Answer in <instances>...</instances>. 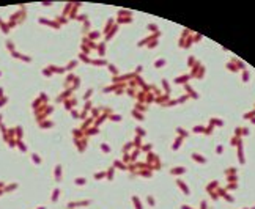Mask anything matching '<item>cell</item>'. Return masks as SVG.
Here are the masks:
<instances>
[{
    "mask_svg": "<svg viewBox=\"0 0 255 209\" xmlns=\"http://www.w3.org/2000/svg\"><path fill=\"white\" fill-rule=\"evenodd\" d=\"M176 184H178V187L181 189L184 195H189V194H191V192H189V189H188V186H186V184L181 181V179H176Z\"/></svg>",
    "mask_w": 255,
    "mask_h": 209,
    "instance_id": "1",
    "label": "cell"
},
{
    "mask_svg": "<svg viewBox=\"0 0 255 209\" xmlns=\"http://www.w3.org/2000/svg\"><path fill=\"white\" fill-rule=\"evenodd\" d=\"M192 159H195L199 164H207V159L205 157H202L200 154H197V153H192Z\"/></svg>",
    "mask_w": 255,
    "mask_h": 209,
    "instance_id": "2",
    "label": "cell"
},
{
    "mask_svg": "<svg viewBox=\"0 0 255 209\" xmlns=\"http://www.w3.org/2000/svg\"><path fill=\"white\" fill-rule=\"evenodd\" d=\"M184 172H186V168H184V167H176V168H172V170H170L172 175H181V173H184Z\"/></svg>",
    "mask_w": 255,
    "mask_h": 209,
    "instance_id": "3",
    "label": "cell"
},
{
    "mask_svg": "<svg viewBox=\"0 0 255 209\" xmlns=\"http://www.w3.org/2000/svg\"><path fill=\"white\" fill-rule=\"evenodd\" d=\"M132 202H134L135 209H143V208H142V203H140V200H139V197H132Z\"/></svg>",
    "mask_w": 255,
    "mask_h": 209,
    "instance_id": "4",
    "label": "cell"
},
{
    "mask_svg": "<svg viewBox=\"0 0 255 209\" xmlns=\"http://www.w3.org/2000/svg\"><path fill=\"white\" fill-rule=\"evenodd\" d=\"M191 76H184V77H176L175 79V82L176 84H186V82H188V79H189Z\"/></svg>",
    "mask_w": 255,
    "mask_h": 209,
    "instance_id": "5",
    "label": "cell"
},
{
    "mask_svg": "<svg viewBox=\"0 0 255 209\" xmlns=\"http://www.w3.org/2000/svg\"><path fill=\"white\" fill-rule=\"evenodd\" d=\"M181 143H183V138H181V137H176V142L173 143V146H172V148H173L175 151H176V149L180 148V145H181Z\"/></svg>",
    "mask_w": 255,
    "mask_h": 209,
    "instance_id": "6",
    "label": "cell"
},
{
    "mask_svg": "<svg viewBox=\"0 0 255 209\" xmlns=\"http://www.w3.org/2000/svg\"><path fill=\"white\" fill-rule=\"evenodd\" d=\"M164 65H165L164 58H159V60H156V62H154V68H162Z\"/></svg>",
    "mask_w": 255,
    "mask_h": 209,
    "instance_id": "7",
    "label": "cell"
},
{
    "mask_svg": "<svg viewBox=\"0 0 255 209\" xmlns=\"http://www.w3.org/2000/svg\"><path fill=\"white\" fill-rule=\"evenodd\" d=\"M132 116L139 119V121H143V119H145V116H143V115H140V113L137 112V110H134V112H132Z\"/></svg>",
    "mask_w": 255,
    "mask_h": 209,
    "instance_id": "8",
    "label": "cell"
},
{
    "mask_svg": "<svg viewBox=\"0 0 255 209\" xmlns=\"http://www.w3.org/2000/svg\"><path fill=\"white\" fill-rule=\"evenodd\" d=\"M162 85H164V90H165V92L170 93V85L167 84V81H162Z\"/></svg>",
    "mask_w": 255,
    "mask_h": 209,
    "instance_id": "9",
    "label": "cell"
},
{
    "mask_svg": "<svg viewBox=\"0 0 255 209\" xmlns=\"http://www.w3.org/2000/svg\"><path fill=\"white\" fill-rule=\"evenodd\" d=\"M211 124H218L221 127L224 124V121H222V119H211Z\"/></svg>",
    "mask_w": 255,
    "mask_h": 209,
    "instance_id": "10",
    "label": "cell"
},
{
    "mask_svg": "<svg viewBox=\"0 0 255 209\" xmlns=\"http://www.w3.org/2000/svg\"><path fill=\"white\" fill-rule=\"evenodd\" d=\"M176 132H178L180 135H183V137H188V132H186L184 129H181V127H178V129H176Z\"/></svg>",
    "mask_w": 255,
    "mask_h": 209,
    "instance_id": "11",
    "label": "cell"
},
{
    "mask_svg": "<svg viewBox=\"0 0 255 209\" xmlns=\"http://www.w3.org/2000/svg\"><path fill=\"white\" fill-rule=\"evenodd\" d=\"M218 184H219L218 181H213V183H211V184H210V186L207 187V191H208V192H211V191H213V187H216V186H218Z\"/></svg>",
    "mask_w": 255,
    "mask_h": 209,
    "instance_id": "12",
    "label": "cell"
},
{
    "mask_svg": "<svg viewBox=\"0 0 255 209\" xmlns=\"http://www.w3.org/2000/svg\"><path fill=\"white\" fill-rule=\"evenodd\" d=\"M243 81H244V82H249V73H248V71H244V73H243Z\"/></svg>",
    "mask_w": 255,
    "mask_h": 209,
    "instance_id": "13",
    "label": "cell"
},
{
    "mask_svg": "<svg viewBox=\"0 0 255 209\" xmlns=\"http://www.w3.org/2000/svg\"><path fill=\"white\" fill-rule=\"evenodd\" d=\"M186 90H188V92H189V93H191V95H192L194 98H199V95H197V93H194L192 90H191V87H189V85H186Z\"/></svg>",
    "mask_w": 255,
    "mask_h": 209,
    "instance_id": "14",
    "label": "cell"
},
{
    "mask_svg": "<svg viewBox=\"0 0 255 209\" xmlns=\"http://www.w3.org/2000/svg\"><path fill=\"white\" fill-rule=\"evenodd\" d=\"M216 153H218V154H222L224 153V146H216Z\"/></svg>",
    "mask_w": 255,
    "mask_h": 209,
    "instance_id": "15",
    "label": "cell"
},
{
    "mask_svg": "<svg viewBox=\"0 0 255 209\" xmlns=\"http://www.w3.org/2000/svg\"><path fill=\"white\" fill-rule=\"evenodd\" d=\"M205 129H203V126H197V127H194V132H203Z\"/></svg>",
    "mask_w": 255,
    "mask_h": 209,
    "instance_id": "16",
    "label": "cell"
},
{
    "mask_svg": "<svg viewBox=\"0 0 255 209\" xmlns=\"http://www.w3.org/2000/svg\"><path fill=\"white\" fill-rule=\"evenodd\" d=\"M146 200H148V205H150V206H154V198H153L151 195H150L148 198H146Z\"/></svg>",
    "mask_w": 255,
    "mask_h": 209,
    "instance_id": "17",
    "label": "cell"
},
{
    "mask_svg": "<svg viewBox=\"0 0 255 209\" xmlns=\"http://www.w3.org/2000/svg\"><path fill=\"white\" fill-rule=\"evenodd\" d=\"M137 132H139L140 135H145V131H143V129H140V127H137Z\"/></svg>",
    "mask_w": 255,
    "mask_h": 209,
    "instance_id": "18",
    "label": "cell"
},
{
    "mask_svg": "<svg viewBox=\"0 0 255 209\" xmlns=\"http://www.w3.org/2000/svg\"><path fill=\"white\" fill-rule=\"evenodd\" d=\"M202 209H208V205H207V202H202Z\"/></svg>",
    "mask_w": 255,
    "mask_h": 209,
    "instance_id": "19",
    "label": "cell"
},
{
    "mask_svg": "<svg viewBox=\"0 0 255 209\" xmlns=\"http://www.w3.org/2000/svg\"><path fill=\"white\" fill-rule=\"evenodd\" d=\"M227 189H229V191H232V189H237V184H230Z\"/></svg>",
    "mask_w": 255,
    "mask_h": 209,
    "instance_id": "20",
    "label": "cell"
},
{
    "mask_svg": "<svg viewBox=\"0 0 255 209\" xmlns=\"http://www.w3.org/2000/svg\"><path fill=\"white\" fill-rule=\"evenodd\" d=\"M115 167H122V168H125V167L122 165V162H119V161H115Z\"/></svg>",
    "mask_w": 255,
    "mask_h": 209,
    "instance_id": "21",
    "label": "cell"
},
{
    "mask_svg": "<svg viewBox=\"0 0 255 209\" xmlns=\"http://www.w3.org/2000/svg\"><path fill=\"white\" fill-rule=\"evenodd\" d=\"M143 149H145V151H148V149H151V145H145Z\"/></svg>",
    "mask_w": 255,
    "mask_h": 209,
    "instance_id": "22",
    "label": "cell"
},
{
    "mask_svg": "<svg viewBox=\"0 0 255 209\" xmlns=\"http://www.w3.org/2000/svg\"><path fill=\"white\" fill-rule=\"evenodd\" d=\"M103 149H104V151H106V153H109V146H106V145H103Z\"/></svg>",
    "mask_w": 255,
    "mask_h": 209,
    "instance_id": "23",
    "label": "cell"
},
{
    "mask_svg": "<svg viewBox=\"0 0 255 209\" xmlns=\"http://www.w3.org/2000/svg\"><path fill=\"white\" fill-rule=\"evenodd\" d=\"M181 209H192V208H189V206H181Z\"/></svg>",
    "mask_w": 255,
    "mask_h": 209,
    "instance_id": "24",
    "label": "cell"
},
{
    "mask_svg": "<svg viewBox=\"0 0 255 209\" xmlns=\"http://www.w3.org/2000/svg\"><path fill=\"white\" fill-rule=\"evenodd\" d=\"M252 123H254V124H255V118H254V119H252Z\"/></svg>",
    "mask_w": 255,
    "mask_h": 209,
    "instance_id": "25",
    "label": "cell"
}]
</instances>
